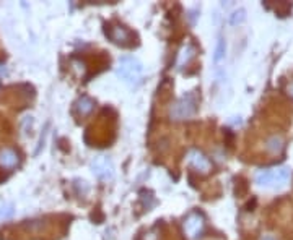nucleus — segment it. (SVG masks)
Masks as SVG:
<instances>
[{"label":"nucleus","instance_id":"obj_14","mask_svg":"<svg viewBox=\"0 0 293 240\" xmlns=\"http://www.w3.org/2000/svg\"><path fill=\"white\" fill-rule=\"evenodd\" d=\"M244 20H246V10L244 8L235 10V12L230 15V24H233V26H236V24H241Z\"/></svg>","mask_w":293,"mask_h":240},{"label":"nucleus","instance_id":"obj_15","mask_svg":"<svg viewBox=\"0 0 293 240\" xmlns=\"http://www.w3.org/2000/svg\"><path fill=\"white\" fill-rule=\"evenodd\" d=\"M264 7H266V8H274L275 12L280 15V17H285V15L290 12L292 5L284 2V3H274V5H272V3H264Z\"/></svg>","mask_w":293,"mask_h":240},{"label":"nucleus","instance_id":"obj_19","mask_svg":"<svg viewBox=\"0 0 293 240\" xmlns=\"http://www.w3.org/2000/svg\"><path fill=\"white\" fill-rule=\"evenodd\" d=\"M289 91H290V94L293 96V83L290 85V88H289Z\"/></svg>","mask_w":293,"mask_h":240},{"label":"nucleus","instance_id":"obj_7","mask_svg":"<svg viewBox=\"0 0 293 240\" xmlns=\"http://www.w3.org/2000/svg\"><path fill=\"white\" fill-rule=\"evenodd\" d=\"M20 162L18 153L12 150V148H2L0 150V167L2 169H13Z\"/></svg>","mask_w":293,"mask_h":240},{"label":"nucleus","instance_id":"obj_16","mask_svg":"<svg viewBox=\"0 0 293 240\" xmlns=\"http://www.w3.org/2000/svg\"><path fill=\"white\" fill-rule=\"evenodd\" d=\"M12 206H3V208H0V218H7L12 214Z\"/></svg>","mask_w":293,"mask_h":240},{"label":"nucleus","instance_id":"obj_6","mask_svg":"<svg viewBox=\"0 0 293 240\" xmlns=\"http://www.w3.org/2000/svg\"><path fill=\"white\" fill-rule=\"evenodd\" d=\"M188 161H189V164L200 174H207V172L212 171V162L209 161V157H207L204 153H200L199 150L189 151L188 153Z\"/></svg>","mask_w":293,"mask_h":240},{"label":"nucleus","instance_id":"obj_9","mask_svg":"<svg viewBox=\"0 0 293 240\" xmlns=\"http://www.w3.org/2000/svg\"><path fill=\"white\" fill-rule=\"evenodd\" d=\"M194 55H195V47H194V45L184 44L183 47L179 49L178 57H176V67H178V68H183L184 65H188V64L191 62V60H193Z\"/></svg>","mask_w":293,"mask_h":240},{"label":"nucleus","instance_id":"obj_17","mask_svg":"<svg viewBox=\"0 0 293 240\" xmlns=\"http://www.w3.org/2000/svg\"><path fill=\"white\" fill-rule=\"evenodd\" d=\"M144 240H158V236H156V231H151L148 234H145Z\"/></svg>","mask_w":293,"mask_h":240},{"label":"nucleus","instance_id":"obj_11","mask_svg":"<svg viewBox=\"0 0 293 240\" xmlns=\"http://www.w3.org/2000/svg\"><path fill=\"white\" fill-rule=\"evenodd\" d=\"M225 57H226V43L223 38H219V43H217L215 54H214V64L219 67V65L225 60Z\"/></svg>","mask_w":293,"mask_h":240},{"label":"nucleus","instance_id":"obj_10","mask_svg":"<svg viewBox=\"0 0 293 240\" xmlns=\"http://www.w3.org/2000/svg\"><path fill=\"white\" fill-rule=\"evenodd\" d=\"M75 109H77V114L80 117H87L95 109V101L92 98H88V96H82L77 101V104H75Z\"/></svg>","mask_w":293,"mask_h":240},{"label":"nucleus","instance_id":"obj_1","mask_svg":"<svg viewBox=\"0 0 293 240\" xmlns=\"http://www.w3.org/2000/svg\"><path fill=\"white\" fill-rule=\"evenodd\" d=\"M118 75L121 76V80H124L127 85H139L142 81L144 75V67L135 57H121L118 62Z\"/></svg>","mask_w":293,"mask_h":240},{"label":"nucleus","instance_id":"obj_12","mask_svg":"<svg viewBox=\"0 0 293 240\" xmlns=\"http://www.w3.org/2000/svg\"><path fill=\"white\" fill-rule=\"evenodd\" d=\"M290 177V171L287 167H279V169H272V183L275 185H282L289 180Z\"/></svg>","mask_w":293,"mask_h":240},{"label":"nucleus","instance_id":"obj_5","mask_svg":"<svg viewBox=\"0 0 293 240\" xmlns=\"http://www.w3.org/2000/svg\"><path fill=\"white\" fill-rule=\"evenodd\" d=\"M106 36H108L114 44H121V45H127L132 43L134 39V34L130 33L127 28L121 26V24H113V26L106 28Z\"/></svg>","mask_w":293,"mask_h":240},{"label":"nucleus","instance_id":"obj_4","mask_svg":"<svg viewBox=\"0 0 293 240\" xmlns=\"http://www.w3.org/2000/svg\"><path fill=\"white\" fill-rule=\"evenodd\" d=\"M204 227H205V219L200 213H197V211L188 214V218H186L184 222H183L184 234L189 239L199 237L202 234V231H204Z\"/></svg>","mask_w":293,"mask_h":240},{"label":"nucleus","instance_id":"obj_8","mask_svg":"<svg viewBox=\"0 0 293 240\" xmlns=\"http://www.w3.org/2000/svg\"><path fill=\"white\" fill-rule=\"evenodd\" d=\"M264 148L269 154H274V156L282 154V151H284V148H285V140L282 138V135H270L266 140Z\"/></svg>","mask_w":293,"mask_h":240},{"label":"nucleus","instance_id":"obj_18","mask_svg":"<svg viewBox=\"0 0 293 240\" xmlns=\"http://www.w3.org/2000/svg\"><path fill=\"white\" fill-rule=\"evenodd\" d=\"M257 240H279L277 239L274 234H262V236H259V239Z\"/></svg>","mask_w":293,"mask_h":240},{"label":"nucleus","instance_id":"obj_3","mask_svg":"<svg viewBox=\"0 0 293 240\" xmlns=\"http://www.w3.org/2000/svg\"><path fill=\"white\" fill-rule=\"evenodd\" d=\"M92 171L99 180H111L114 177V166L109 156L99 154L92 161Z\"/></svg>","mask_w":293,"mask_h":240},{"label":"nucleus","instance_id":"obj_13","mask_svg":"<svg viewBox=\"0 0 293 240\" xmlns=\"http://www.w3.org/2000/svg\"><path fill=\"white\" fill-rule=\"evenodd\" d=\"M256 183H257V185H261V187L272 185V169H262V171L257 172Z\"/></svg>","mask_w":293,"mask_h":240},{"label":"nucleus","instance_id":"obj_2","mask_svg":"<svg viewBox=\"0 0 293 240\" xmlns=\"http://www.w3.org/2000/svg\"><path fill=\"white\" fill-rule=\"evenodd\" d=\"M197 96L195 93H186L170 107V117L173 120H186L195 115L197 112Z\"/></svg>","mask_w":293,"mask_h":240}]
</instances>
